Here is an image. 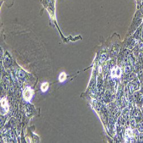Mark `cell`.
<instances>
[{
  "mask_svg": "<svg viewBox=\"0 0 143 143\" xmlns=\"http://www.w3.org/2000/svg\"><path fill=\"white\" fill-rule=\"evenodd\" d=\"M33 94V92L32 89L30 87H26L23 92V96H24L25 100H26V101H29L32 98Z\"/></svg>",
  "mask_w": 143,
  "mask_h": 143,
  "instance_id": "cell-1",
  "label": "cell"
},
{
  "mask_svg": "<svg viewBox=\"0 0 143 143\" xmlns=\"http://www.w3.org/2000/svg\"><path fill=\"white\" fill-rule=\"evenodd\" d=\"M142 83H143V80H142Z\"/></svg>",
  "mask_w": 143,
  "mask_h": 143,
  "instance_id": "cell-15",
  "label": "cell"
},
{
  "mask_svg": "<svg viewBox=\"0 0 143 143\" xmlns=\"http://www.w3.org/2000/svg\"><path fill=\"white\" fill-rule=\"evenodd\" d=\"M11 123L12 127L14 128L15 127V126H16V121H15L14 119H13V118L12 119L11 121Z\"/></svg>",
  "mask_w": 143,
  "mask_h": 143,
  "instance_id": "cell-12",
  "label": "cell"
},
{
  "mask_svg": "<svg viewBox=\"0 0 143 143\" xmlns=\"http://www.w3.org/2000/svg\"><path fill=\"white\" fill-rule=\"evenodd\" d=\"M133 84V90H136V89H138V86H139V84H138V82L136 81H135L133 83H132Z\"/></svg>",
  "mask_w": 143,
  "mask_h": 143,
  "instance_id": "cell-7",
  "label": "cell"
},
{
  "mask_svg": "<svg viewBox=\"0 0 143 143\" xmlns=\"http://www.w3.org/2000/svg\"><path fill=\"white\" fill-rule=\"evenodd\" d=\"M1 106L7 111L8 110V104L6 101V100L5 99H2L1 101Z\"/></svg>",
  "mask_w": 143,
  "mask_h": 143,
  "instance_id": "cell-2",
  "label": "cell"
},
{
  "mask_svg": "<svg viewBox=\"0 0 143 143\" xmlns=\"http://www.w3.org/2000/svg\"><path fill=\"white\" fill-rule=\"evenodd\" d=\"M141 115H142V113H141V112H140L139 109H137V110L135 111L133 114V116L135 117H136V118H139V119L140 118V117L141 116Z\"/></svg>",
  "mask_w": 143,
  "mask_h": 143,
  "instance_id": "cell-4",
  "label": "cell"
},
{
  "mask_svg": "<svg viewBox=\"0 0 143 143\" xmlns=\"http://www.w3.org/2000/svg\"><path fill=\"white\" fill-rule=\"evenodd\" d=\"M138 130L140 132H143V120L139 122L138 124Z\"/></svg>",
  "mask_w": 143,
  "mask_h": 143,
  "instance_id": "cell-6",
  "label": "cell"
},
{
  "mask_svg": "<svg viewBox=\"0 0 143 143\" xmlns=\"http://www.w3.org/2000/svg\"><path fill=\"white\" fill-rule=\"evenodd\" d=\"M131 68L130 66H127L126 67V69H125L124 72H125V73L126 74H129L131 73Z\"/></svg>",
  "mask_w": 143,
  "mask_h": 143,
  "instance_id": "cell-8",
  "label": "cell"
},
{
  "mask_svg": "<svg viewBox=\"0 0 143 143\" xmlns=\"http://www.w3.org/2000/svg\"><path fill=\"white\" fill-rule=\"evenodd\" d=\"M19 76L21 78H23L25 76V73L22 70H20L19 71Z\"/></svg>",
  "mask_w": 143,
  "mask_h": 143,
  "instance_id": "cell-13",
  "label": "cell"
},
{
  "mask_svg": "<svg viewBox=\"0 0 143 143\" xmlns=\"http://www.w3.org/2000/svg\"><path fill=\"white\" fill-rule=\"evenodd\" d=\"M106 53H103V55L101 56V62H103L106 59Z\"/></svg>",
  "mask_w": 143,
  "mask_h": 143,
  "instance_id": "cell-11",
  "label": "cell"
},
{
  "mask_svg": "<svg viewBox=\"0 0 143 143\" xmlns=\"http://www.w3.org/2000/svg\"><path fill=\"white\" fill-rule=\"evenodd\" d=\"M142 118H143V106H142Z\"/></svg>",
  "mask_w": 143,
  "mask_h": 143,
  "instance_id": "cell-14",
  "label": "cell"
},
{
  "mask_svg": "<svg viewBox=\"0 0 143 143\" xmlns=\"http://www.w3.org/2000/svg\"><path fill=\"white\" fill-rule=\"evenodd\" d=\"M139 142H143V132H141L139 135Z\"/></svg>",
  "mask_w": 143,
  "mask_h": 143,
  "instance_id": "cell-10",
  "label": "cell"
},
{
  "mask_svg": "<svg viewBox=\"0 0 143 143\" xmlns=\"http://www.w3.org/2000/svg\"><path fill=\"white\" fill-rule=\"evenodd\" d=\"M131 124L133 127H135V126H136V120H135V119L133 117H132L131 119Z\"/></svg>",
  "mask_w": 143,
  "mask_h": 143,
  "instance_id": "cell-9",
  "label": "cell"
},
{
  "mask_svg": "<svg viewBox=\"0 0 143 143\" xmlns=\"http://www.w3.org/2000/svg\"><path fill=\"white\" fill-rule=\"evenodd\" d=\"M48 86H49V84H48V83H43L41 86V91L42 92H46L47 91V89H48Z\"/></svg>",
  "mask_w": 143,
  "mask_h": 143,
  "instance_id": "cell-3",
  "label": "cell"
},
{
  "mask_svg": "<svg viewBox=\"0 0 143 143\" xmlns=\"http://www.w3.org/2000/svg\"><path fill=\"white\" fill-rule=\"evenodd\" d=\"M66 74L65 73H62L60 74V75L59 76V80L60 82H63L66 80Z\"/></svg>",
  "mask_w": 143,
  "mask_h": 143,
  "instance_id": "cell-5",
  "label": "cell"
}]
</instances>
